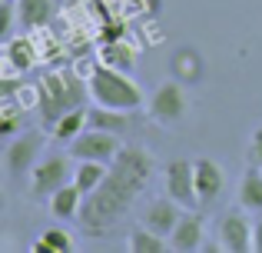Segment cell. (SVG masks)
Returning <instances> with one entry per match:
<instances>
[{"instance_id": "6da1fadb", "label": "cell", "mask_w": 262, "mask_h": 253, "mask_svg": "<svg viewBox=\"0 0 262 253\" xmlns=\"http://www.w3.org/2000/svg\"><path fill=\"white\" fill-rule=\"evenodd\" d=\"M153 177V157L143 147H123L116 153V160L110 163L103 183L93 193L83 197L80 207V227L83 233H106L126 217V210L133 207V200L143 193V187Z\"/></svg>"}, {"instance_id": "7a4b0ae2", "label": "cell", "mask_w": 262, "mask_h": 253, "mask_svg": "<svg viewBox=\"0 0 262 253\" xmlns=\"http://www.w3.org/2000/svg\"><path fill=\"white\" fill-rule=\"evenodd\" d=\"M86 93L93 104L100 107H113V110H129L136 113L140 107H146L143 87L136 80H129L123 70H113L106 64H96L86 77Z\"/></svg>"}, {"instance_id": "3957f363", "label": "cell", "mask_w": 262, "mask_h": 253, "mask_svg": "<svg viewBox=\"0 0 262 253\" xmlns=\"http://www.w3.org/2000/svg\"><path fill=\"white\" fill-rule=\"evenodd\" d=\"M80 104H83V84L70 70L43 73V80H37V113L43 127H53L63 113H70Z\"/></svg>"}, {"instance_id": "277c9868", "label": "cell", "mask_w": 262, "mask_h": 253, "mask_svg": "<svg viewBox=\"0 0 262 253\" xmlns=\"http://www.w3.org/2000/svg\"><path fill=\"white\" fill-rule=\"evenodd\" d=\"M70 157L50 153V157H43V160H37V167L30 170V197L33 200H50L63 183H70V173H73Z\"/></svg>"}, {"instance_id": "5b68a950", "label": "cell", "mask_w": 262, "mask_h": 253, "mask_svg": "<svg viewBox=\"0 0 262 253\" xmlns=\"http://www.w3.org/2000/svg\"><path fill=\"white\" fill-rule=\"evenodd\" d=\"M146 110H149V117H153L156 124H163V127L179 124V120L189 113V97H186L183 84H176V80L160 84L153 90V97L146 100Z\"/></svg>"}, {"instance_id": "8992f818", "label": "cell", "mask_w": 262, "mask_h": 253, "mask_svg": "<svg viewBox=\"0 0 262 253\" xmlns=\"http://www.w3.org/2000/svg\"><path fill=\"white\" fill-rule=\"evenodd\" d=\"M40 147H43V137H40L37 130H24L20 137H13V140L7 143V150H4L7 177L20 180V177L30 173V170L37 167V160H40Z\"/></svg>"}, {"instance_id": "52a82bcc", "label": "cell", "mask_w": 262, "mask_h": 253, "mask_svg": "<svg viewBox=\"0 0 262 253\" xmlns=\"http://www.w3.org/2000/svg\"><path fill=\"white\" fill-rule=\"evenodd\" d=\"M123 150L120 143V133H110V130H96V127H86L77 140L70 143V153L77 160H100V163H113L116 153Z\"/></svg>"}, {"instance_id": "ba28073f", "label": "cell", "mask_w": 262, "mask_h": 253, "mask_svg": "<svg viewBox=\"0 0 262 253\" xmlns=\"http://www.w3.org/2000/svg\"><path fill=\"white\" fill-rule=\"evenodd\" d=\"M163 183H166V193L176 203H183L186 210L199 207L196 197V173H192V160H169L163 170Z\"/></svg>"}, {"instance_id": "9c48e42d", "label": "cell", "mask_w": 262, "mask_h": 253, "mask_svg": "<svg viewBox=\"0 0 262 253\" xmlns=\"http://www.w3.org/2000/svg\"><path fill=\"white\" fill-rule=\"evenodd\" d=\"M219 240L226 253H249L252 250V220L243 213V207H232L219 217Z\"/></svg>"}, {"instance_id": "30bf717a", "label": "cell", "mask_w": 262, "mask_h": 253, "mask_svg": "<svg viewBox=\"0 0 262 253\" xmlns=\"http://www.w3.org/2000/svg\"><path fill=\"white\" fill-rule=\"evenodd\" d=\"M192 173H196V197H199V207L212 203L226 187V170L219 167L216 160L209 157H196L192 160Z\"/></svg>"}, {"instance_id": "8fae6325", "label": "cell", "mask_w": 262, "mask_h": 253, "mask_svg": "<svg viewBox=\"0 0 262 253\" xmlns=\"http://www.w3.org/2000/svg\"><path fill=\"white\" fill-rule=\"evenodd\" d=\"M203 243H206L203 217H199L196 210H189V213L179 217L176 230L169 233V250L173 253H196V250H203Z\"/></svg>"}, {"instance_id": "7c38bea8", "label": "cell", "mask_w": 262, "mask_h": 253, "mask_svg": "<svg viewBox=\"0 0 262 253\" xmlns=\"http://www.w3.org/2000/svg\"><path fill=\"white\" fill-rule=\"evenodd\" d=\"M179 217H183V203H176L173 197H156V200H149V207H146V213H143V227H149L153 233H160V237H166L169 240V233L176 230V223H179Z\"/></svg>"}, {"instance_id": "4fadbf2b", "label": "cell", "mask_w": 262, "mask_h": 253, "mask_svg": "<svg viewBox=\"0 0 262 253\" xmlns=\"http://www.w3.org/2000/svg\"><path fill=\"white\" fill-rule=\"evenodd\" d=\"M47 203H50L53 217H60V220H77L80 207H83V190H80L77 183H63V187H60Z\"/></svg>"}, {"instance_id": "5bb4252c", "label": "cell", "mask_w": 262, "mask_h": 253, "mask_svg": "<svg viewBox=\"0 0 262 253\" xmlns=\"http://www.w3.org/2000/svg\"><path fill=\"white\" fill-rule=\"evenodd\" d=\"M86 120H90V110H86V107H83V104L73 107L70 113H63V117H60L57 124L50 127V130H53V140H57V143H67V147H70V143L86 130Z\"/></svg>"}, {"instance_id": "9a60e30c", "label": "cell", "mask_w": 262, "mask_h": 253, "mask_svg": "<svg viewBox=\"0 0 262 253\" xmlns=\"http://www.w3.org/2000/svg\"><path fill=\"white\" fill-rule=\"evenodd\" d=\"M129 124H133V117H129V110H113V107H90V120L86 127H96V130H110V133H126Z\"/></svg>"}, {"instance_id": "2e32d148", "label": "cell", "mask_w": 262, "mask_h": 253, "mask_svg": "<svg viewBox=\"0 0 262 253\" xmlns=\"http://www.w3.org/2000/svg\"><path fill=\"white\" fill-rule=\"evenodd\" d=\"M53 4H57V0H17L20 27H27V30L47 27L53 20Z\"/></svg>"}, {"instance_id": "e0dca14e", "label": "cell", "mask_w": 262, "mask_h": 253, "mask_svg": "<svg viewBox=\"0 0 262 253\" xmlns=\"http://www.w3.org/2000/svg\"><path fill=\"white\" fill-rule=\"evenodd\" d=\"M239 207L243 210H252V213H262V170L259 167H249L239 180Z\"/></svg>"}, {"instance_id": "ac0fdd59", "label": "cell", "mask_w": 262, "mask_h": 253, "mask_svg": "<svg viewBox=\"0 0 262 253\" xmlns=\"http://www.w3.org/2000/svg\"><path fill=\"white\" fill-rule=\"evenodd\" d=\"M100 64L129 73V70H133V64H136V50L129 44H123V40H106V44L100 47Z\"/></svg>"}, {"instance_id": "d6986e66", "label": "cell", "mask_w": 262, "mask_h": 253, "mask_svg": "<svg viewBox=\"0 0 262 253\" xmlns=\"http://www.w3.org/2000/svg\"><path fill=\"white\" fill-rule=\"evenodd\" d=\"M106 170H110V163H100V160H80L77 170H73V183H77V187L83 190V197H86V193H93V190L103 183Z\"/></svg>"}, {"instance_id": "ffe728a7", "label": "cell", "mask_w": 262, "mask_h": 253, "mask_svg": "<svg viewBox=\"0 0 262 253\" xmlns=\"http://www.w3.org/2000/svg\"><path fill=\"white\" fill-rule=\"evenodd\" d=\"M126 250H133V253H166L169 240L160 237V233H153L149 227H140L126 237Z\"/></svg>"}, {"instance_id": "44dd1931", "label": "cell", "mask_w": 262, "mask_h": 253, "mask_svg": "<svg viewBox=\"0 0 262 253\" xmlns=\"http://www.w3.org/2000/svg\"><path fill=\"white\" fill-rule=\"evenodd\" d=\"M33 253H70L73 250V237L67 233V230H60V227H47L43 233L33 240Z\"/></svg>"}, {"instance_id": "7402d4cb", "label": "cell", "mask_w": 262, "mask_h": 253, "mask_svg": "<svg viewBox=\"0 0 262 253\" xmlns=\"http://www.w3.org/2000/svg\"><path fill=\"white\" fill-rule=\"evenodd\" d=\"M4 60L13 67V70H20V73H27L33 67V47H30V40L27 37H17V40H7V47H4Z\"/></svg>"}, {"instance_id": "603a6c76", "label": "cell", "mask_w": 262, "mask_h": 253, "mask_svg": "<svg viewBox=\"0 0 262 253\" xmlns=\"http://www.w3.org/2000/svg\"><path fill=\"white\" fill-rule=\"evenodd\" d=\"M27 124V107H17L10 97H4V117H0V133L13 137L20 133V127Z\"/></svg>"}, {"instance_id": "cb8c5ba5", "label": "cell", "mask_w": 262, "mask_h": 253, "mask_svg": "<svg viewBox=\"0 0 262 253\" xmlns=\"http://www.w3.org/2000/svg\"><path fill=\"white\" fill-rule=\"evenodd\" d=\"M13 20H20L17 17V0H0V37L4 40H10Z\"/></svg>"}, {"instance_id": "d4e9b609", "label": "cell", "mask_w": 262, "mask_h": 253, "mask_svg": "<svg viewBox=\"0 0 262 253\" xmlns=\"http://www.w3.org/2000/svg\"><path fill=\"white\" fill-rule=\"evenodd\" d=\"M249 157H252V163H262V124L252 130V147H249Z\"/></svg>"}, {"instance_id": "484cf974", "label": "cell", "mask_w": 262, "mask_h": 253, "mask_svg": "<svg viewBox=\"0 0 262 253\" xmlns=\"http://www.w3.org/2000/svg\"><path fill=\"white\" fill-rule=\"evenodd\" d=\"M252 250L262 253V213L252 220Z\"/></svg>"}]
</instances>
